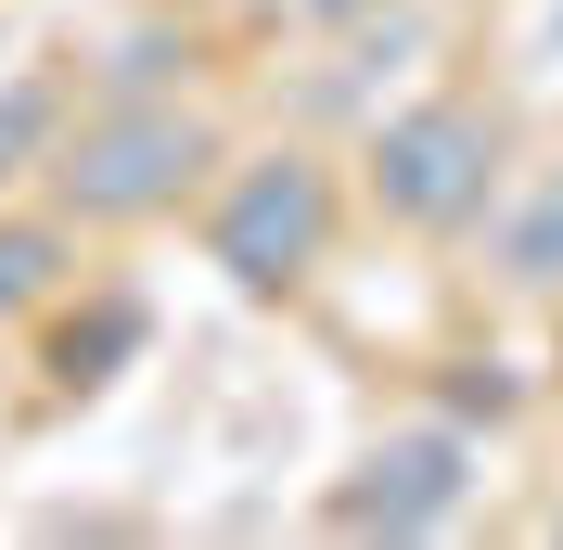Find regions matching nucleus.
I'll list each match as a JSON object with an SVG mask.
<instances>
[{"instance_id": "nucleus-8", "label": "nucleus", "mask_w": 563, "mask_h": 550, "mask_svg": "<svg viewBox=\"0 0 563 550\" xmlns=\"http://www.w3.org/2000/svg\"><path fill=\"white\" fill-rule=\"evenodd\" d=\"M129 345H141V308H129V295H103V308H90V333L52 345V372H65V384H103V359H129Z\"/></svg>"}, {"instance_id": "nucleus-6", "label": "nucleus", "mask_w": 563, "mask_h": 550, "mask_svg": "<svg viewBox=\"0 0 563 550\" xmlns=\"http://www.w3.org/2000/svg\"><path fill=\"white\" fill-rule=\"evenodd\" d=\"M77 282V218L65 206H0V333L38 320Z\"/></svg>"}, {"instance_id": "nucleus-2", "label": "nucleus", "mask_w": 563, "mask_h": 550, "mask_svg": "<svg viewBox=\"0 0 563 550\" xmlns=\"http://www.w3.org/2000/svg\"><path fill=\"white\" fill-rule=\"evenodd\" d=\"M333 231H346V193L308 141H269V154H218V193H206V256L244 295H308L333 270Z\"/></svg>"}, {"instance_id": "nucleus-9", "label": "nucleus", "mask_w": 563, "mask_h": 550, "mask_svg": "<svg viewBox=\"0 0 563 550\" xmlns=\"http://www.w3.org/2000/svg\"><path fill=\"white\" fill-rule=\"evenodd\" d=\"M295 13H308V26H372L385 0H295Z\"/></svg>"}, {"instance_id": "nucleus-7", "label": "nucleus", "mask_w": 563, "mask_h": 550, "mask_svg": "<svg viewBox=\"0 0 563 550\" xmlns=\"http://www.w3.org/2000/svg\"><path fill=\"white\" fill-rule=\"evenodd\" d=\"M65 116H77V90H65V77H13V90H0V193L52 167V141H65Z\"/></svg>"}, {"instance_id": "nucleus-5", "label": "nucleus", "mask_w": 563, "mask_h": 550, "mask_svg": "<svg viewBox=\"0 0 563 550\" xmlns=\"http://www.w3.org/2000/svg\"><path fill=\"white\" fill-rule=\"evenodd\" d=\"M474 231H487V282L499 295H551L563 308V167H526Z\"/></svg>"}, {"instance_id": "nucleus-3", "label": "nucleus", "mask_w": 563, "mask_h": 550, "mask_svg": "<svg viewBox=\"0 0 563 550\" xmlns=\"http://www.w3.org/2000/svg\"><path fill=\"white\" fill-rule=\"evenodd\" d=\"M499 103H474V90H422V103H397L385 129L358 141V193H372V218H397V231L449 243L474 231V218L499 206Z\"/></svg>"}, {"instance_id": "nucleus-10", "label": "nucleus", "mask_w": 563, "mask_h": 550, "mask_svg": "<svg viewBox=\"0 0 563 550\" xmlns=\"http://www.w3.org/2000/svg\"><path fill=\"white\" fill-rule=\"evenodd\" d=\"M551 538H563V513H551Z\"/></svg>"}, {"instance_id": "nucleus-1", "label": "nucleus", "mask_w": 563, "mask_h": 550, "mask_svg": "<svg viewBox=\"0 0 563 550\" xmlns=\"http://www.w3.org/2000/svg\"><path fill=\"white\" fill-rule=\"evenodd\" d=\"M206 179H218V129L179 103V90H154V103H90V116H65L38 193H52L77 231H141V218H179Z\"/></svg>"}, {"instance_id": "nucleus-4", "label": "nucleus", "mask_w": 563, "mask_h": 550, "mask_svg": "<svg viewBox=\"0 0 563 550\" xmlns=\"http://www.w3.org/2000/svg\"><path fill=\"white\" fill-rule=\"evenodd\" d=\"M461 499H474V436L410 422L358 461V486H333V525L346 538H435V525H461Z\"/></svg>"}]
</instances>
